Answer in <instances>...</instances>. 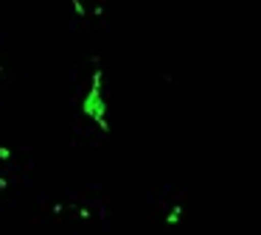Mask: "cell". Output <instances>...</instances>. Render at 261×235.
<instances>
[{
    "label": "cell",
    "instance_id": "6da1fadb",
    "mask_svg": "<svg viewBox=\"0 0 261 235\" xmlns=\"http://www.w3.org/2000/svg\"><path fill=\"white\" fill-rule=\"evenodd\" d=\"M79 112L87 118V121L96 123L104 134L113 132L110 118H107L110 109H107V95H104V70H101V65L93 67L90 81H87V90L79 95Z\"/></svg>",
    "mask_w": 261,
    "mask_h": 235
},
{
    "label": "cell",
    "instance_id": "7a4b0ae2",
    "mask_svg": "<svg viewBox=\"0 0 261 235\" xmlns=\"http://www.w3.org/2000/svg\"><path fill=\"white\" fill-rule=\"evenodd\" d=\"M12 160V149L9 145H0V162H9Z\"/></svg>",
    "mask_w": 261,
    "mask_h": 235
},
{
    "label": "cell",
    "instance_id": "3957f363",
    "mask_svg": "<svg viewBox=\"0 0 261 235\" xmlns=\"http://www.w3.org/2000/svg\"><path fill=\"white\" fill-rule=\"evenodd\" d=\"M73 11L79 17H87V11H85V3H82V0H73Z\"/></svg>",
    "mask_w": 261,
    "mask_h": 235
},
{
    "label": "cell",
    "instance_id": "277c9868",
    "mask_svg": "<svg viewBox=\"0 0 261 235\" xmlns=\"http://www.w3.org/2000/svg\"><path fill=\"white\" fill-rule=\"evenodd\" d=\"M6 188H9V177H0V193H3Z\"/></svg>",
    "mask_w": 261,
    "mask_h": 235
}]
</instances>
